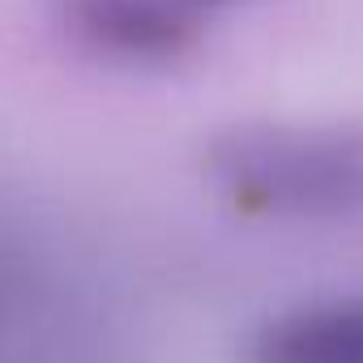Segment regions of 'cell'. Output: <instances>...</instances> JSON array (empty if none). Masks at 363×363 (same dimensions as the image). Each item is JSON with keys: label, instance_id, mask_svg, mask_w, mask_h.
Here are the masks:
<instances>
[{"label": "cell", "instance_id": "6da1fadb", "mask_svg": "<svg viewBox=\"0 0 363 363\" xmlns=\"http://www.w3.org/2000/svg\"><path fill=\"white\" fill-rule=\"evenodd\" d=\"M214 184L252 214H363V124H252L210 150Z\"/></svg>", "mask_w": 363, "mask_h": 363}, {"label": "cell", "instance_id": "7a4b0ae2", "mask_svg": "<svg viewBox=\"0 0 363 363\" xmlns=\"http://www.w3.org/2000/svg\"><path fill=\"white\" fill-rule=\"evenodd\" d=\"M257 363H363V299L286 312L252 342Z\"/></svg>", "mask_w": 363, "mask_h": 363}, {"label": "cell", "instance_id": "3957f363", "mask_svg": "<svg viewBox=\"0 0 363 363\" xmlns=\"http://www.w3.org/2000/svg\"><path fill=\"white\" fill-rule=\"evenodd\" d=\"M82 26L124 56H175L193 39V9L184 0H82Z\"/></svg>", "mask_w": 363, "mask_h": 363}, {"label": "cell", "instance_id": "277c9868", "mask_svg": "<svg viewBox=\"0 0 363 363\" xmlns=\"http://www.w3.org/2000/svg\"><path fill=\"white\" fill-rule=\"evenodd\" d=\"M184 5H189V9H197V5H218V0H184Z\"/></svg>", "mask_w": 363, "mask_h": 363}]
</instances>
